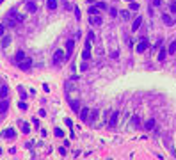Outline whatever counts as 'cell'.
Returning <instances> with one entry per match:
<instances>
[{
  "label": "cell",
  "instance_id": "6da1fadb",
  "mask_svg": "<svg viewBox=\"0 0 176 160\" xmlns=\"http://www.w3.org/2000/svg\"><path fill=\"white\" fill-rule=\"evenodd\" d=\"M23 20H25L23 14H18L16 11H11V13L7 14V25H9V27H16L18 23H23Z\"/></svg>",
  "mask_w": 176,
  "mask_h": 160
},
{
  "label": "cell",
  "instance_id": "7a4b0ae2",
  "mask_svg": "<svg viewBox=\"0 0 176 160\" xmlns=\"http://www.w3.org/2000/svg\"><path fill=\"white\" fill-rule=\"evenodd\" d=\"M82 59H84V61H89V59H91V41H89V39H87L85 45H84V50H82Z\"/></svg>",
  "mask_w": 176,
  "mask_h": 160
},
{
  "label": "cell",
  "instance_id": "3957f363",
  "mask_svg": "<svg viewBox=\"0 0 176 160\" xmlns=\"http://www.w3.org/2000/svg\"><path fill=\"white\" fill-rule=\"evenodd\" d=\"M148 46H149V41H148L146 37H141V43L135 46V50L139 52V53H142V52H146V50H148Z\"/></svg>",
  "mask_w": 176,
  "mask_h": 160
},
{
  "label": "cell",
  "instance_id": "277c9868",
  "mask_svg": "<svg viewBox=\"0 0 176 160\" xmlns=\"http://www.w3.org/2000/svg\"><path fill=\"white\" fill-rule=\"evenodd\" d=\"M64 59H66V53L62 50H55V53H53V64H61Z\"/></svg>",
  "mask_w": 176,
  "mask_h": 160
},
{
  "label": "cell",
  "instance_id": "5b68a950",
  "mask_svg": "<svg viewBox=\"0 0 176 160\" xmlns=\"http://www.w3.org/2000/svg\"><path fill=\"white\" fill-rule=\"evenodd\" d=\"M18 66H20V69H23V71H29V69H30V66H32V61H30L29 57H25L23 61H20V62H18Z\"/></svg>",
  "mask_w": 176,
  "mask_h": 160
},
{
  "label": "cell",
  "instance_id": "8992f818",
  "mask_svg": "<svg viewBox=\"0 0 176 160\" xmlns=\"http://www.w3.org/2000/svg\"><path fill=\"white\" fill-rule=\"evenodd\" d=\"M89 23L91 25H102V16L100 14H89Z\"/></svg>",
  "mask_w": 176,
  "mask_h": 160
},
{
  "label": "cell",
  "instance_id": "52a82bcc",
  "mask_svg": "<svg viewBox=\"0 0 176 160\" xmlns=\"http://www.w3.org/2000/svg\"><path fill=\"white\" fill-rule=\"evenodd\" d=\"M73 48H75V41H73V39H69V41L66 43V59H69V57H71Z\"/></svg>",
  "mask_w": 176,
  "mask_h": 160
},
{
  "label": "cell",
  "instance_id": "ba28073f",
  "mask_svg": "<svg viewBox=\"0 0 176 160\" xmlns=\"http://www.w3.org/2000/svg\"><path fill=\"white\" fill-rule=\"evenodd\" d=\"M2 137L4 139H13V137H16V130L14 128H6L2 132Z\"/></svg>",
  "mask_w": 176,
  "mask_h": 160
},
{
  "label": "cell",
  "instance_id": "9c48e42d",
  "mask_svg": "<svg viewBox=\"0 0 176 160\" xmlns=\"http://www.w3.org/2000/svg\"><path fill=\"white\" fill-rule=\"evenodd\" d=\"M9 109V102H7V98H0V114H6Z\"/></svg>",
  "mask_w": 176,
  "mask_h": 160
},
{
  "label": "cell",
  "instance_id": "30bf717a",
  "mask_svg": "<svg viewBox=\"0 0 176 160\" xmlns=\"http://www.w3.org/2000/svg\"><path fill=\"white\" fill-rule=\"evenodd\" d=\"M69 107H71L73 112H78L80 110V102H78V100H69Z\"/></svg>",
  "mask_w": 176,
  "mask_h": 160
},
{
  "label": "cell",
  "instance_id": "8fae6325",
  "mask_svg": "<svg viewBox=\"0 0 176 160\" xmlns=\"http://www.w3.org/2000/svg\"><path fill=\"white\" fill-rule=\"evenodd\" d=\"M78 116H80L82 121H87V119H89V109H80V110H78Z\"/></svg>",
  "mask_w": 176,
  "mask_h": 160
},
{
  "label": "cell",
  "instance_id": "7c38bea8",
  "mask_svg": "<svg viewBox=\"0 0 176 160\" xmlns=\"http://www.w3.org/2000/svg\"><path fill=\"white\" fill-rule=\"evenodd\" d=\"M117 117H119V112L114 110V114L110 116V121H109V125H110V126H116V125H117Z\"/></svg>",
  "mask_w": 176,
  "mask_h": 160
},
{
  "label": "cell",
  "instance_id": "4fadbf2b",
  "mask_svg": "<svg viewBox=\"0 0 176 160\" xmlns=\"http://www.w3.org/2000/svg\"><path fill=\"white\" fill-rule=\"evenodd\" d=\"M7 94H9V89L6 84H2V87H0V98H7Z\"/></svg>",
  "mask_w": 176,
  "mask_h": 160
},
{
  "label": "cell",
  "instance_id": "5bb4252c",
  "mask_svg": "<svg viewBox=\"0 0 176 160\" xmlns=\"http://www.w3.org/2000/svg\"><path fill=\"white\" fill-rule=\"evenodd\" d=\"M141 23H142V18H141V16H139V18H135V22H133V25H132V30H139Z\"/></svg>",
  "mask_w": 176,
  "mask_h": 160
},
{
  "label": "cell",
  "instance_id": "9a60e30c",
  "mask_svg": "<svg viewBox=\"0 0 176 160\" xmlns=\"http://www.w3.org/2000/svg\"><path fill=\"white\" fill-rule=\"evenodd\" d=\"M46 7H48L50 11L57 9V0H46Z\"/></svg>",
  "mask_w": 176,
  "mask_h": 160
},
{
  "label": "cell",
  "instance_id": "2e32d148",
  "mask_svg": "<svg viewBox=\"0 0 176 160\" xmlns=\"http://www.w3.org/2000/svg\"><path fill=\"white\" fill-rule=\"evenodd\" d=\"M162 22H164L165 25H172V18H171L169 14H162Z\"/></svg>",
  "mask_w": 176,
  "mask_h": 160
},
{
  "label": "cell",
  "instance_id": "e0dca14e",
  "mask_svg": "<svg viewBox=\"0 0 176 160\" xmlns=\"http://www.w3.org/2000/svg\"><path fill=\"white\" fill-rule=\"evenodd\" d=\"M14 59H16V62H20V61H23V59H25V52H22V50H20V52H16Z\"/></svg>",
  "mask_w": 176,
  "mask_h": 160
},
{
  "label": "cell",
  "instance_id": "ac0fdd59",
  "mask_svg": "<svg viewBox=\"0 0 176 160\" xmlns=\"http://www.w3.org/2000/svg\"><path fill=\"white\" fill-rule=\"evenodd\" d=\"M144 126H146V130H153L155 128V119H148Z\"/></svg>",
  "mask_w": 176,
  "mask_h": 160
},
{
  "label": "cell",
  "instance_id": "d6986e66",
  "mask_svg": "<svg viewBox=\"0 0 176 160\" xmlns=\"http://www.w3.org/2000/svg\"><path fill=\"white\" fill-rule=\"evenodd\" d=\"M167 53H171V55H172V53H176V41H172V43L169 45V48H167Z\"/></svg>",
  "mask_w": 176,
  "mask_h": 160
},
{
  "label": "cell",
  "instance_id": "ffe728a7",
  "mask_svg": "<svg viewBox=\"0 0 176 160\" xmlns=\"http://www.w3.org/2000/svg\"><path fill=\"white\" fill-rule=\"evenodd\" d=\"M27 9H29V13H36V9H37V7H36V4H34V2H27Z\"/></svg>",
  "mask_w": 176,
  "mask_h": 160
},
{
  "label": "cell",
  "instance_id": "44dd1931",
  "mask_svg": "<svg viewBox=\"0 0 176 160\" xmlns=\"http://www.w3.org/2000/svg\"><path fill=\"white\" fill-rule=\"evenodd\" d=\"M96 117H98V110L89 112V119H91V121H96Z\"/></svg>",
  "mask_w": 176,
  "mask_h": 160
},
{
  "label": "cell",
  "instance_id": "7402d4cb",
  "mask_svg": "<svg viewBox=\"0 0 176 160\" xmlns=\"http://www.w3.org/2000/svg\"><path fill=\"white\" fill-rule=\"evenodd\" d=\"M11 43V36H4V41H2V46H7Z\"/></svg>",
  "mask_w": 176,
  "mask_h": 160
},
{
  "label": "cell",
  "instance_id": "603a6c76",
  "mask_svg": "<svg viewBox=\"0 0 176 160\" xmlns=\"http://www.w3.org/2000/svg\"><path fill=\"white\" fill-rule=\"evenodd\" d=\"M100 13V9H98V6H93L91 9H89V14H98Z\"/></svg>",
  "mask_w": 176,
  "mask_h": 160
},
{
  "label": "cell",
  "instance_id": "cb8c5ba5",
  "mask_svg": "<svg viewBox=\"0 0 176 160\" xmlns=\"http://www.w3.org/2000/svg\"><path fill=\"white\" fill-rule=\"evenodd\" d=\"M29 130H30V126H29L27 123H22V132H23V133H29Z\"/></svg>",
  "mask_w": 176,
  "mask_h": 160
},
{
  "label": "cell",
  "instance_id": "d4e9b609",
  "mask_svg": "<svg viewBox=\"0 0 176 160\" xmlns=\"http://www.w3.org/2000/svg\"><path fill=\"white\" fill-rule=\"evenodd\" d=\"M53 133H55V137H64V132H62L61 128H55V132H53Z\"/></svg>",
  "mask_w": 176,
  "mask_h": 160
},
{
  "label": "cell",
  "instance_id": "484cf974",
  "mask_svg": "<svg viewBox=\"0 0 176 160\" xmlns=\"http://www.w3.org/2000/svg\"><path fill=\"white\" fill-rule=\"evenodd\" d=\"M130 9H132V11H137V9H139V4H137L135 0H133V2L130 4Z\"/></svg>",
  "mask_w": 176,
  "mask_h": 160
},
{
  "label": "cell",
  "instance_id": "4316f807",
  "mask_svg": "<svg viewBox=\"0 0 176 160\" xmlns=\"http://www.w3.org/2000/svg\"><path fill=\"white\" fill-rule=\"evenodd\" d=\"M165 50H160V53H158V61H164V59H165Z\"/></svg>",
  "mask_w": 176,
  "mask_h": 160
},
{
  "label": "cell",
  "instance_id": "83f0119b",
  "mask_svg": "<svg viewBox=\"0 0 176 160\" xmlns=\"http://www.w3.org/2000/svg\"><path fill=\"white\" fill-rule=\"evenodd\" d=\"M96 6H98V9H109V7H107V4H103V2H98Z\"/></svg>",
  "mask_w": 176,
  "mask_h": 160
},
{
  "label": "cell",
  "instance_id": "f1b7e54d",
  "mask_svg": "<svg viewBox=\"0 0 176 160\" xmlns=\"http://www.w3.org/2000/svg\"><path fill=\"white\" fill-rule=\"evenodd\" d=\"M109 13H110V16H117V9H114V7H110Z\"/></svg>",
  "mask_w": 176,
  "mask_h": 160
},
{
  "label": "cell",
  "instance_id": "f546056e",
  "mask_svg": "<svg viewBox=\"0 0 176 160\" xmlns=\"http://www.w3.org/2000/svg\"><path fill=\"white\" fill-rule=\"evenodd\" d=\"M171 11L176 13V0H172V2H171Z\"/></svg>",
  "mask_w": 176,
  "mask_h": 160
},
{
  "label": "cell",
  "instance_id": "4dcf8cb0",
  "mask_svg": "<svg viewBox=\"0 0 176 160\" xmlns=\"http://www.w3.org/2000/svg\"><path fill=\"white\" fill-rule=\"evenodd\" d=\"M18 107H20V109H22V110H27V105H25L23 102H20V103H18Z\"/></svg>",
  "mask_w": 176,
  "mask_h": 160
},
{
  "label": "cell",
  "instance_id": "1f68e13d",
  "mask_svg": "<svg viewBox=\"0 0 176 160\" xmlns=\"http://www.w3.org/2000/svg\"><path fill=\"white\" fill-rule=\"evenodd\" d=\"M121 14H123V18H125V20H128V18H130V13H128V11H123Z\"/></svg>",
  "mask_w": 176,
  "mask_h": 160
},
{
  "label": "cell",
  "instance_id": "d6a6232c",
  "mask_svg": "<svg viewBox=\"0 0 176 160\" xmlns=\"http://www.w3.org/2000/svg\"><path fill=\"white\" fill-rule=\"evenodd\" d=\"M75 16H76V20H80V16H82L80 14V9H75Z\"/></svg>",
  "mask_w": 176,
  "mask_h": 160
},
{
  "label": "cell",
  "instance_id": "836d02e7",
  "mask_svg": "<svg viewBox=\"0 0 176 160\" xmlns=\"http://www.w3.org/2000/svg\"><path fill=\"white\" fill-rule=\"evenodd\" d=\"M160 46H162V39H158V41L155 43V50H156V48H160Z\"/></svg>",
  "mask_w": 176,
  "mask_h": 160
},
{
  "label": "cell",
  "instance_id": "e575fe53",
  "mask_svg": "<svg viewBox=\"0 0 176 160\" xmlns=\"http://www.w3.org/2000/svg\"><path fill=\"white\" fill-rule=\"evenodd\" d=\"M132 125H133V126H139V119H137V117H133V121H132Z\"/></svg>",
  "mask_w": 176,
  "mask_h": 160
},
{
  "label": "cell",
  "instance_id": "d590c367",
  "mask_svg": "<svg viewBox=\"0 0 176 160\" xmlns=\"http://www.w3.org/2000/svg\"><path fill=\"white\" fill-rule=\"evenodd\" d=\"M6 34V27L4 25H0V36H4Z\"/></svg>",
  "mask_w": 176,
  "mask_h": 160
},
{
  "label": "cell",
  "instance_id": "8d00e7d4",
  "mask_svg": "<svg viewBox=\"0 0 176 160\" xmlns=\"http://www.w3.org/2000/svg\"><path fill=\"white\" fill-rule=\"evenodd\" d=\"M20 94H22V100H25V98H27V94H25V91H23V89H20Z\"/></svg>",
  "mask_w": 176,
  "mask_h": 160
},
{
  "label": "cell",
  "instance_id": "74e56055",
  "mask_svg": "<svg viewBox=\"0 0 176 160\" xmlns=\"http://www.w3.org/2000/svg\"><path fill=\"white\" fill-rule=\"evenodd\" d=\"M59 153H61L62 156H66V148H61V149H59Z\"/></svg>",
  "mask_w": 176,
  "mask_h": 160
},
{
  "label": "cell",
  "instance_id": "f35d334b",
  "mask_svg": "<svg viewBox=\"0 0 176 160\" xmlns=\"http://www.w3.org/2000/svg\"><path fill=\"white\" fill-rule=\"evenodd\" d=\"M80 69H82V71H85V69H87V64H85V61L82 62V66H80Z\"/></svg>",
  "mask_w": 176,
  "mask_h": 160
},
{
  "label": "cell",
  "instance_id": "ab89813d",
  "mask_svg": "<svg viewBox=\"0 0 176 160\" xmlns=\"http://www.w3.org/2000/svg\"><path fill=\"white\" fill-rule=\"evenodd\" d=\"M87 37H89V41H93V39H94V34H93V32H89V34H87Z\"/></svg>",
  "mask_w": 176,
  "mask_h": 160
},
{
  "label": "cell",
  "instance_id": "60d3db41",
  "mask_svg": "<svg viewBox=\"0 0 176 160\" xmlns=\"http://www.w3.org/2000/svg\"><path fill=\"white\" fill-rule=\"evenodd\" d=\"M153 4L155 6H160V0H153Z\"/></svg>",
  "mask_w": 176,
  "mask_h": 160
},
{
  "label": "cell",
  "instance_id": "b9f144b4",
  "mask_svg": "<svg viewBox=\"0 0 176 160\" xmlns=\"http://www.w3.org/2000/svg\"><path fill=\"white\" fill-rule=\"evenodd\" d=\"M126 2H133V0H126Z\"/></svg>",
  "mask_w": 176,
  "mask_h": 160
}]
</instances>
